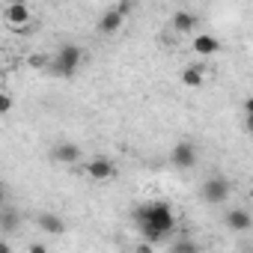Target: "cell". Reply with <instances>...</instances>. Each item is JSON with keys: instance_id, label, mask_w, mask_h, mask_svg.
Returning a JSON list of instances; mask_svg holds the SVG:
<instances>
[{"instance_id": "cell-1", "label": "cell", "mask_w": 253, "mask_h": 253, "mask_svg": "<svg viewBox=\"0 0 253 253\" xmlns=\"http://www.w3.org/2000/svg\"><path fill=\"white\" fill-rule=\"evenodd\" d=\"M134 223H137V232L149 244H161L176 229V214H173L170 203L152 200V203H140L134 209Z\"/></svg>"}, {"instance_id": "cell-2", "label": "cell", "mask_w": 253, "mask_h": 253, "mask_svg": "<svg viewBox=\"0 0 253 253\" xmlns=\"http://www.w3.org/2000/svg\"><path fill=\"white\" fill-rule=\"evenodd\" d=\"M84 63H86L84 48H81V45L66 42V45H60V48H57V54L51 57L48 69H51L57 78H75V75L81 72V66H84Z\"/></svg>"}, {"instance_id": "cell-3", "label": "cell", "mask_w": 253, "mask_h": 253, "mask_svg": "<svg viewBox=\"0 0 253 253\" xmlns=\"http://www.w3.org/2000/svg\"><path fill=\"white\" fill-rule=\"evenodd\" d=\"M232 194V182L226 176H209L200 188V197L209 203V206H223Z\"/></svg>"}, {"instance_id": "cell-4", "label": "cell", "mask_w": 253, "mask_h": 253, "mask_svg": "<svg viewBox=\"0 0 253 253\" xmlns=\"http://www.w3.org/2000/svg\"><path fill=\"white\" fill-rule=\"evenodd\" d=\"M197 161H200V152H197V146L188 143V140H179V143L170 149V164H173L176 170H194Z\"/></svg>"}, {"instance_id": "cell-5", "label": "cell", "mask_w": 253, "mask_h": 253, "mask_svg": "<svg viewBox=\"0 0 253 253\" xmlns=\"http://www.w3.org/2000/svg\"><path fill=\"white\" fill-rule=\"evenodd\" d=\"M86 176H89L92 182H110V179L116 176V164H113L107 155H92V158L86 161Z\"/></svg>"}, {"instance_id": "cell-6", "label": "cell", "mask_w": 253, "mask_h": 253, "mask_svg": "<svg viewBox=\"0 0 253 253\" xmlns=\"http://www.w3.org/2000/svg\"><path fill=\"white\" fill-rule=\"evenodd\" d=\"M81 158H84V149H81L78 143H72V140H60V143L51 149V161H57V164H66V167L78 164Z\"/></svg>"}, {"instance_id": "cell-7", "label": "cell", "mask_w": 253, "mask_h": 253, "mask_svg": "<svg viewBox=\"0 0 253 253\" xmlns=\"http://www.w3.org/2000/svg\"><path fill=\"white\" fill-rule=\"evenodd\" d=\"M3 18H6V24H9V27L21 30V27H27V24L33 21V12H30V6H27V3H6Z\"/></svg>"}, {"instance_id": "cell-8", "label": "cell", "mask_w": 253, "mask_h": 253, "mask_svg": "<svg viewBox=\"0 0 253 253\" xmlns=\"http://www.w3.org/2000/svg\"><path fill=\"white\" fill-rule=\"evenodd\" d=\"M223 223L229 226V232H247L253 226V217H250L247 209H229L223 214Z\"/></svg>"}, {"instance_id": "cell-9", "label": "cell", "mask_w": 253, "mask_h": 253, "mask_svg": "<svg viewBox=\"0 0 253 253\" xmlns=\"http://www.w3.org/2000/svg\"><path fill=\"white\" fill-rule=\"evenodd\" d=\"M122 24H125V15L113 6V9H107V12L98 18V33H101V36H113V33H119Z\"/></svg>"}, {"instance_id": "cell-10", "label": "cell", "mask_w": 253, "mask_h": 253, "mask_svg": "<svg viewBox=\"0 0 253 253\" xmlns=\"http://www.w3.org/2000/svg\"><path fill=\"white\" fill-rule=\"evenodd\" d=\"M36 226H39L42 232H48V235H63V232H66V220H63L60 214H54V211H42V214L36 217Z\"/></svg>"}, {"instance_id": "cell-11", "label": "cell", "mask_w": 253, "mask_h": 253, "mask_svg": "<svg viewBox=\"0 0 253 253\" xmlns=\"http://www.w3.org/2000/svg\"><path fill=\"white\" fill-rule=\"evenodd\" d=\"M18 226H21V211H18V206L3 203V206H0V232H15Z\"/></svg>"}, {"instance_id": "cell-12", "label": "cell", "mask_w": 253, "mask_h": 253, "mask_svg": "<svg viewBox=\"0 0 253 253\" xmlns=\"http://www.w3.org/2000/svg\"><path fill=\"white\" fill-rule=\"evenodd\" d=\"M194 51H197L200 57H214V54H220V39L211 36V33H200V36L194 39Z\"/></svg>"}, {"instance_id": "cell-13", "label": "cell", "mask_w": 253, "mask_h": 253, "mask_svg": "<svg viewBox=\"0 0 253 253\" xmlns=\"http://www.w3.org/2000/svg\"><path fill=\"white\" fill-rule=\"evenodd\" d=\"M173 30H176L179 36H191V33L197 30V15L188 12V9H179V12L173 15Z\"/></svg>"}, {"instance_id": "cell-14", "label": "cell", "mask_w": 253, "mask_h": 253, "mask_svg": "<svg viewBox=\"0 0 253 253\" xmlns=\"http://www.w3.org/2000/svg\"><path fill=\"white\" fill-rule=\"evenodd\" d=\"M182 84H185V86H191V89H200V86L206 84V69H203L200 63L185 66V69H182Z\"/></svg>"}, {"instance_id": "cell-15", "label": "cell", "mask_w": 253, "mask_h": 253, "mask_svg": "<svg viewBox=\"0 0 253 253\" xmlns=\"http://www.w3.org/2000/svg\"><path fill=\"white\" fill-rule=\"evenodd\" d=\"M48 63H51V57H48V54H30V57H27V66H30V69H36V72L48 69Z\"/></svg>"}, {"instance_id": "cell-16", "label": "cell", "mask_w": 253, "mask_h": 253, "mask_svg": "<svg viewBox=\"0 0 253 253\" xmlns=\"http://www.w3.org/2000/svg\"><path fill=\"white\" fill-rule=\"evenodd\" d=\"M173 250H176V253H197L200 247H197V241H188V238H179V241H173Z\"/></svg>"}, {"instance_id": "cell-17", "label": "cell", "mask_w": 253, "mask_h": 253, "mask_svg": "<svg viewBox=\"0 0 253 253\" xmlns=\"http://www.w3.org/2000/svg\"><path fill=\"white\" fill-rule=\"evenodd\" d=\"M12 107H15V98L9 92H0V116H6Z\"/></svg>"}, {"instance_id": "cell-18", "label": "cell", "mask_w": 253, "mask_h": 253, "mask_svg": "<svg viewBox=\"0 0 253 253\" xmlns=\"http://www.w3.org/2000/svg\"><path fill=\"white\" fill-rule=\"evenodd\" d=\"M116 9H119V12H122L125 18H128V15H131V12L137 9V0H119V3H116Z\"/></svg>"}, {"instance_id": "cell-19", "label": "cell", "mask_w": 253, "mask_h": 253, "mask_svg": "<svg viewBox=\"0 0 253 253\" xmlns=\"http://www.w3.org/2000/svg\"><path fill=\"white\" fill-rule=\"evenodd\" d=\"M3 203H9V188H6L3 179H0V206H3Z\"/></svg>"}, {"instance_id": "cell-20", "label": "cell", "mask_w": 253, "mask_h": 253, "mask_svg": "<svg viewBox=\"0 0 253 253\" xmlns=\"http://www.w3.org/2000/svg\"><path fill=\"white\" fill-rule=\"evenodd\" d=\"M0 253H12V247H9V241H0Z\"/></svg>"}, {"instance_id": "cell-21", "label": "cell", "mask_w": 253, "mask_h": 253, "mask_svg": "<svg viewBox=\"0 0 253 253\" xmlns=\"http://www.w3.org/2000/svg\"><path fill=\"white\" fill-rule=\"evenodd\" d=\"M9 3H27V0H9Z\"/></svg>"}]
</instances>
